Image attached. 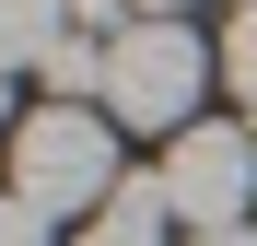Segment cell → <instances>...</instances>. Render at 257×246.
Returning a JSON list of instances; mask_svg holds the SVG:
<instances>
[{
	"instance_id": "9c48e42d",
	"label": "cell",
	"mask_w": 257,
	"mask_h": 246,
	"mask_svg": "<svg viewBox=\"0 0 257 246\" xmlns=\"http://www.w3.org/2000/svg\"><path fill=\"white\" fill-rule=\"evenodd\" d=\"M128 12H141V24H187L199 0H128Z\"/></svg>"
},
{
	"instance_id": "8fae6325",
	"label": "cell",
	"mask_w": 257,
	"mask_h": 246,
	"mask_svg": "<svg viewBox=\"0 0 257 246\" xmlns=\"http://www.w3.org/2000/svg\"><path fill=\"white\" fill-rule=\"evenodd\" d=\"M0 117H12V70H0Z\"/></svg>"
},
{
	"instance_id": "ba28073f",
	"label": "cell",
	"mask_w": 257,
	"mask_h": 246,
	"mask_svg": "<svg viewBox=\"0 0 257 246\" xmlns=\"http://www.w3.org/2000/svg\"><path fill=\"white\" fill-rule=\"evenodd\" d=\"M0 246H47V211H24L12 188H0Z\"/></svg>"
},
{
	"instance_id": "7a4b0ae2",
	"label": "cell",
	"mask_w": 257,
	"mask_h": 246,
	"mask_svg": "<svg viewBox=\"0 0 257 246\" xmlns=\"http://www.w3.org/2000/svg\"><path fill=\"white\" fill-rule=\"evenodd\" d=\"M199 82H210V47L199 24H128L105 47V117L117 129H199Z\"/></svg>"
},
{
	"instance_id": "8992f818",
	"label": "cell",
	"mask_w": 257,
	"mask_h": 246,
	"mask_svg": "<svg viewBox=\"0 0 257 246\" xmlns=\"http://www.w3.org/2000/svg\"><path fill=\"white\" fill-rule=\"evenodd\" d=\"M222 82L257 106V0H234V24H222Z\"/></svg>"
},
{
	"instance_id": "5b68a950",
	"label": "cell",
	"mask_w": 257,
	"mask_h": 246,
	"mask_svg": "<svg viewBox=\"0 0 257 246\" xmlns=\"http://www.w3.org/2000/svg\"><path fill=\"white\" fill-rule=\"evenodd\" d=\"M59 35H70V0H0V70H47Z\"/></svg>"
},
{
	"instance_id": "277c9868",
	"label": "cell",
	"mask_w": 257,
	"mask_h": 246,
	"mask_svg": "<svg viewBox=\"0 0 257 246\" xmlns=\"http://www.w3.org/2000/svg\"><path fill=\"white\" fill-rule=\"evenodd\" d=\"M164 223H176V211H164V188H152V176H117V199H105L70 246H164Z\"/></svg>"
},
{
	"instance_id": "52a82bcc",
	"label": "cell",
	"mask_w": 257,
	"mask_h": 246,
	"mask_svg": "<svg viewBox=\"0 0 257 246\" xmlns=\"http://www.w3.org/2000/svg\"><path fill=\"white\" fill-rule=\"evenodd\" d=\"M128 24H141V12H128V0H70V35H94V47H117Z\"/></svg>"
},
{
	"instance_id": "30bf717a",
	"label": "cell",
	"mask_w": 257,
	"mask_h": 246,
	"mask_svg": "<svg viewBox=\"0 0 257 246\" xmlns=\"http://www.w3.org/2000/svg\"><path fill=\"white\" fill-rule=\"evenodd\" d=\"M187 246H257V223H222V234H187Z\"/></svg>"
},
{
	"instance_id": "3957f363",
	"label": "cell",
	"mask_w": 257,
	"mask_h": 246,
	"mask_svg": "<svg viewBox=\"0 0 257 246\" xmlns=\"http://www.w3.org/2000/svg\"><path fill=\"white\" fill-rule=\"evenodd\" d=\"M152 188H164V211H176L187 234H222V223H245V199H257V141L199 117V129H176V141H164Z\"/></svg>"
},
{
	"instance_id": "6da1fadb",
	"label": "cell",
	"mask_w": 257,
	"mask_h": 246,
	"mask_svg": "<svg viewBox=\"0 0 257 246\" xmlns=\"http://www.w3.org/2000/svg\"><path fill=\"white\" fill-rule=\"evenodd\" d=\"M117 117H94V106H35L24 117V129H12V199H24V211H82V223H94L105 211V199H117Z\"/></svg>"
}]
</instances>
